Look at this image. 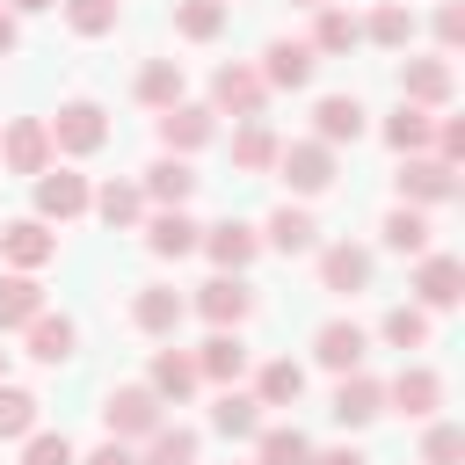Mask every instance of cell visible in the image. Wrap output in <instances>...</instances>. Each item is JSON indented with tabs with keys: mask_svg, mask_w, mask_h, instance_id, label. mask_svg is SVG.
I'll return each mask as SVG.
<instances>
[{
	"mask_svg": "<svg viewBox=\"0 0 465 465\" xmlns=\"http://www.w3.org/2000/svg\"><path fill=\"white\" fill-rule=\"evenodd\" d=\"M167 421V400L138 378V385H109V400H102V429L116 436V443H145L153 429Z\"/></svg>",
	"mask_w": 465,
	"mask_h": 465,
	"instance_id": "cell-2",
	"label": "cell"
},
{
	"mask_svg": "<svg viewBox=\"0 0 465 465\" xmlns=\"http://www.w3.org/2000/svg\"><path fill=\"white\" fill-rule=\"evenodd\" d=\"M211 429H218L225 443H254V429H262V400L240 392V385H225L218 407H211Z\"/></svg>",
	"mask_w": 465,
	"mask_h": 465,
	"instance_id": "cell-30",
	"label": "cell"
},
{
	"mask_svg": "<svg viewBox=\"0 0 465 465\" xmlns=\"http://www.w3.org/2000/svg\"><path fill=\"white\" fill-rule=\"evenodd\" d=\"M312 65H320V58H312V44L276 36V44L262 51V65H254V73L269 80V94H276V87H283V94H298V87H312Z\"/></svg>",
	"mask_w": 465,
	"mask_h": 465,
	"instance_id": "cell-18",
	"label": "cell"
},
{
	"mask_svg": "<svg viewBox=\"0 0 465 465\" xmlns=\"http://www.w3.org/2000/svg\"><path fill=\"white\" fill-rule=\"evenodd\" d=\"M36 414H44V400H36L29 385H7V378H0V443H22V436L36 429Z\"/></svg>",
	"mask_w": 465,
	"mask_h": 465,
	"instance_id": "cell-40",
	"label": "cell"
},
{
	"mask_svg": "<svg viewBox=\"0 0 465 465\" xmlns=\"http://www.w3.org/2000/svg\"><path fill=\"white\" fill-rule=\"evenodd\" d=\"M305 465H371V458H363L356 443H327V450H312Z\"/></svg>",
	"mask_w": 465,
	"mask_h": 465,
	"instance_id": "cell-47",
	"label": "cell"
},
{
	"mask_svg": "<svg viewBox=\"0 0 465 465\" xmlns=\"http://www.w3.org/2000/svg\"><path fill=\"white\" fill-rule=\"evenodd\" d=\"M138 189H145V203H153V211H174V203H189V196H196V167H189L182 153H160V160L138 174Z\"/></svg>",
	"mask_w": 465,
	"mask_h": 465,
	"instance_id": "cell-23",
	"label": "cell"
},
{
	"mask_svg": "<svg viewBox=\"0 0 465 465\" xmlns=\"http://www.w3.org/2000/svg\"><path fill=\"white\" fill-rule=\"evenodd\" d=\"M138 465H196V429H174V421H160V429L138 443Z\"/></svg>",
	"mask_w": 465,
	"mask_h": 465,
	"instance_id": "cell-39",
	"label": "cell"
},
{
	"mask_svg": "<svg viewBox=\"0 0 465 465\" xmlns=\"http://www.w3.org/2000/svg\"><path fill=\"white\" fill-rule=\"evenodd\" d=\"M87 211H94V218H102L109 232H131V225L145 218V189H138V182H116V174H109V182L94 189V203H87Z\"/></svg>",
	"mask_w": 465,
	"mask_h": 465,
	"instance_id": "cell-29",
	"label": "cell"
},
{
	"mask_svg": "<svg viewBox=\"0 0 465 465\" xmlns=\"http://www.w3.org/2000/svg\"><path fill=\"white\" fill-rule=\"evenodd\" d=\"M378 334H385L392 349H421V341H429V312H421V305H392V312L378 320Z\"/></svg>",
	"mask_w": 465,
	"mask_h": 465,
	"instance_id": "cell-42",
	"label": "cell"
},
{
	"mask_svg": "<svg viewBox=\"0 0 465 465\" xmlns=\"http://www.w3.org/2000/svg\"><path fill=\"white\" fill-rule=\"evenodd\" d=\"M73 458H80V450H73L58 429H29V436H22V465H73Z\"/></svg>",
	"mask_w": 465,
	"mask_h": 465,
	"instance_id": "cell-44",
	"label": "cell"
},
{
	"mask_svg": "<svg viewBox=\"0 0 465 465\" xmlns=\"http://www.w3.org/2000/svg\"><path fill=\"white\" fill-rule=\"evenodd\" d=\"M58 7H65V29L73 36H109L116 15H124V0H58Z\"/></svg>",
	"mask_w": 465,
	"mask_h": 465,
	"instance_id": "cell-41",
	"label": "cell"
},
{
	"mask_svg": "<svg viewBox=\"0 0 465 465\" xmlns=\"http://www.w3.org/2000/svg\"><path fill=\"white\" fill-rule=\"evenodd\" d=\"M378 240H385L392 254H429V218H421L414 203H392L385 225H378Z\"/></svg>",
	"mask_w": 465,
	"mask_h": 465,
	"instance_id": "cell-37",
	"label": "cell"
},
{
	"mask_svg": "<svg viewBox=\"0 0 465 465\" xmlns=\"http://www.w3.org/2000/svg\"><path fill=\"white\" fill-rule=\"evenodd\" d=\"M131 94H138L153 116H160L167 102H182V58H145V65H138V80H131Z\"/></svg>",
	"mask_w": 465,
	"mask_h": 465,
	"instance_id": "cell-33",
	"label": "cell"
},
{
	"mask_svg": "<svg viewBox=\"0 0 465 465\" xmlns=\"http://www.w3.org/2000/svg\"><path fill=\"white\" fill-rule=\"evenodd\" d=\"M189 320V298L174 291V283H138V298H131V327L138 334H153V341H174V327Z\"/></svg>",
	"mask_w": 465,
	"mask_h": 465,
	"instance_id": "cell-13",
	"label": "cell"
},
{
	"mask_svg": "<svg viewBox=\"0 0 465 465\" xmlns=\"http://www.w3.org/2000/svg\"><path fill=\"white\" fill-rule=\"evenodd\" d=\"M211 138H218V109H211V102H189V94H182V102L160 109V153H182V160H189V153H203Z\"/></svg>",
	"mask_w": 465,
	"mask_h": 465,
	"instance_id": "cell-5",
	"label": "cell"
},
{
	"mask_svg": "<svg viewBox=\"0 0 465 465\" xmlns=\"http://www.w3.org/2000/svg\"><path fill=\"white\" fill-rule=\"evenodd\" d=\"M465 458V429L458 421H429L421 429V465H458Z\"/></svg>",
	"mask_w": 465,
	"mask_h": 465,
	"instance_id": "cell-43",
	"label": "cell"
},
{
	"mask_svg": "<svg viewBox=\"0 0 465 465\" xmlns=\"http://www.w3.org/2000/svg\"><path fill=\"white\" fill-rule=\"evenodd\" d=\"M87 203H94L87 174H73V167H58V160L36 174V218H44V225H73V218H87Z\"/></svg>",
	"mask_w": 465,
	"mask_h": 465,
	"instance_id": "cell-6",
	"label": "cell"
},
{
	"mask_svg": "<svg viewBox=\"0 0 465 465\" xmlns=\"http://www.w3.org/2000/svg\"><path fill=\"white\" fill-rule=\"evenodd\" d=\"M22 349H29L36 363H51V371H58V363H73V349H80V327H73L65 312H51V305H44V312L22 327Z\"/></svg>",
	"mask_w": 465,
	"mask_h": 465,
	"instance_id": "cell-24",
	"label": "cell"
},
{
	"mask_svg": "<svg viewBox=\"0 0 465 465\" xmlns=\"http://www.w3.org/2000/svg\"><path fill=\"white\" fill-rule=\"evenodd\" d=\"M305 458H312V436L305 429H291V421H276V429L262 421L254 429V465H305Z\"/></svg>",
	"mask_w": 465,
	"mask_h": 465,
	"instance_id": "cell-34",
	"label": "cell"
},
{
	"mask_svg": "<svg viewBox=\"0 0 465 465\" xmlns=\"http://www.w3.org/2000/svg\"><path fill=\"white\" fill-rule=\"evenodd\" d=\"M436 44H443V51H458V44H465V7H458V0H443V7H436Z\"/></svg>",
	"mask_w": 465,
	"mask_h": 465,
	"instance_id": "cell-45",
	"label": "cell"
},
{
	"mask_svg": "<svg viewBox=\"0 0 465 465\" xmlns=\"http://www.w3.org/2000/svg\"><path fill=\"white\" fill-rule=\"evenodd\" d=\"M450 94H458L450 58H407V65H400V102H414V109H450Z\"/></svg>",
	"mask_w": 465,
	"mask_h": 465,
	"instance_id": "cell-14",
	"label": "cell"
},
{
	"mask_svg": "<svg viewBox=\"0 0 465 465\" xmlns=\"http://www.w3.org/2000/svg\"><path fill=\"white\" fill-rule=\"evenodd\" d=\"M15 44H22V15H15V7H7V0H0V58H7V51H15Z\"/></svg>",
	"mask_w": 465,
	"mask_h": 465,
	"instance_id": "cell-48",
	"label": "cell"
},
{
	"mask_svg": "<svg viewBox=\"0 0 465 465\" xmlns=\"http://www.w3.org/2000/svg\"><path fill=\"white\" fill-rule=\"evenodd\" d=\"M385 407H392V414H407V421H429V414L443 407V378H436L429 363H407V371L385 385Z\"/></svg>",
	"mask_w": 465,
	"mask_h": 465,
	"instance_id": "cell-22",
	"label": "cell"
},
{
	"mask_svg": "<svg viewBox=\"0 0 465 465\" xmlns=\"http://www.w3.org/2000/svg\"><path fill=\"white\" fill-rule=\"evenodd\" d=\"M196 247L211 254V269L247 276V269H254V254H262V225H247V218H218V225H203V240H196Z\"/></svg>",
	"mask_w": 465,
	"mask_h": 465,
	"instance_id": "cell-8",
	"label": "cell"
},
{
	"mask_svg": "<svg viewBox=\"0 0 465 465\" xmlns=\"http://www.w3.org/2000/svg\"><path fill=\"white\" fill-rule=\"evenodd\" d=\"M174 36L218 44V36H225V0H174Z\"/></svg>",
	"mask_w": 465,
	"mask_h": 465,
	"instance_id": "cell-38",
	"label": "cell"
},
{
	"mask_svg": "<svg viewBox=\"0 0 465 465\" xmlns=\"http://www.w3.org/2000/svg\"><path fill=\"white\" fill-rule=\"evenodd\" d=\"M327 414H334L341 429H371V421L385 414V385H378L371 371H341V385H334Z\"/></svg>",
	"mask_w": 465,
	"mask_h": 465,
	"instance_id": "cell-16",
	"label": "cell"
},
{
	"mask_svg": "<svg viewBox=\"0 0 465 465\" xmlns=\"http://www.w3.org/2000/svg\"><path fill=\"white\" fill-rule=\"evenodd\" d=\"M363 116H371V109H363V102H356V94H320V102H312V138H320V145H334V153H341V145H356V138H363V131H371V124H363Z\"/></svg>",
	"mask_w": 465,
	"mask_h": 465,
	"instance_id": "cell-19",
	"label": "cell"
},
{
	"mask_svg": "<svg viewBox=\"0 0 465 465\" xmlns=\"http://www.w3.org/2000/svg\"><path fill=\"white\" fill-rule=\"evenodd\" d=\"M44 131H51V153L87 160V153H102V145H109V109H102L94 94H73V102H58V109L44 116Z\"/></svg>",
	"mask_w": 465,
	"mask_h": 465,
	"instance_id": "cell-1",
	"label": "cell"
},
{
	"mask_svg": "<svg viewBox=\"0 0 465 465\" xmlns=\"http://www.w3.org/2000/svg\"><path fill=\"white\" fill-rule=\"evenodd\" d=\"M378 131H385V145H392V153H429L436 109H414V102H400V109H392V116H385Z\"/></svg>",
	"mask_w": 465,
	"mask_h": 465,
	"instance_id": "cell-36",
	"label": "cell"
},
{
	"mask_svg": "<svg viewBox=\"0 0 465 465\" xmlns=\"http://www.w3.org/2000/svg\"><path fill=\"white\" fill-rule=\"evenodd\" d=\"M58 153H51V131H44V116H15V124H0V167L7 174H44Z\"/></svg>",
	"mask_w": 465,
	"mask_h": 465,
	"instance_id": "cell-10",
	"label": "cell"
},
{
	"mask_svg": "<svg viewBox=\"0 0 465 465\" xmlns=\"http://www.w3.org/2000/svg\"><path fill=\"white\" fill-rule=\"evenodd\" d=\"M15 15H44V7H58V0H7Z\"/></svg>",
	"mask_w": 465,
	"mask_h": 465,
	"instance_id": "cell-49",
	"label": "cell"
},
{
	"mask_svg": "<svg viewBox=\"0 0 465 465\" xmlns=\"http://www.w3.org/2000/svg\"><path fill=\"white\" fill-rule=\"evenodd\" d=\"M189 312L203 320V327H247V312H254V291H247V276H211L196 298H189Z\"/></svg>",
	"mask_w": 465,
	"mask_h": 465,
	"instance_id": "cell-12",
	"label": "cell"
},
{
	"mask_svg": "<svg viewBox=\"0 0 465 465\" xmlns=\"http://www.w3.org/2000/svg\"><path fill=\"white\" fill-rule=\"evenodd\" d=\"M51 254H58V232H51V225H44L36 211H29V218H7V225H0V262H7V269H44Z\"/></svg>",
	"mask_w": 465,
	"mask_h": 465,
	"instance_id": "cell-17",
	"label": "cell"
},
{
	"mask_svg": "<svg viewBox=\"0 0 465 465\" xmlns=\"http://www.w3.org/2000/svg\"><path fill=\"white\" fill-rule=\"evenodd\" d=\"M276 153H283V138H276L262 116H247V124L232 131V167H240V174H269V167H276Z\"/></svg>",
	"mask_w": 465,
	"mask_h": 465,
	"instance_id": "cell-31",
	"label": "cell"
},
{
	"mask_svg": "<svg viewBox=\"0 0 465 465\" xmlns=\"http://www.w3.org/2000/svg\"><path fill=\"white\" fill-rule=\"evenodd\" d=\"M465 298V262L458 254H414V305L421 312H450Z\"/></svg>",
	"mask_w": 465,
	"mask_h": 465,
	"instance_id": "cell-11",
	"label": "cell"
},
{
	"mask_svg": "<svg viewBox=\"0 0 465 465\" xmlns=\"http://www.w3.org/2000/svg\"><path fill=\"white\" fill-rule=\"evenodd\" d=\"M189 356H196V378H203V385H240V378H247V341H240V327H211V341L189 349Z\"/></svg>",
	"mask_w": 465,
	"mask_h": 465,
	"instance_id": "cell-21",
	"label": "cell"
},
{
	"mask_svg": "<svg viewBox=\"0 0 465 465\" xmlns=\"http://www.w3.org/2000/svg\"><path fill=\"white\" fill-rule=\"evenodd\" d=\"M211 109L247 124V116H262V109H269V80H262L254 65H232V58H225V65L211 73Z\"/></svg>",
	"mask_w": 465,
	"mask_h": 465,
	"instance_id": "cell-7",
	"label": "cell"
},
{
	"mask_svg": "<svg viewBox=\"0 0 465 465\" xmlns=\"http://www.w3.org/2000/svg\"><path fill=\"white\" fill-rule=\"evenodd\" d=\"M407 36H414V7L378 0V7L363 15V44H378V51H407Z\"/></svg>",
	"mask_w": 465,
	"mask_h": 465,
	"instance_id": "cell-35",
	"label": "cell"
},
{
	"mask_svg": "<svg viewBox=\"0 0 465 465\" xmlns=\"http://www.w3.org/2000/svg\"><path fill=\"white\" fill-rule=\"evenodd\" d=\"M36 312H44V283H36V269H7V276H0V334H22Z\"/></svg>",
	"mask_w": 465,
	"mask_h": 465,
	"instance_id": "cell-28",
	"label": "cell"
},
{
	"mask_svg": "<svg viewBox=\"0 0 465 465\" xmlns=\"http://www.w3.org/2000/svg\"><path fill=\"white\" fill-rule=\"evenodd\" d=\"M0 378H7V349H0Z\"/></svg>",
	"mask_w": 465,
	"mask_h": 465,
	"instance_id": "cell-50",
	"label": "cell"
},
{
	"mask_svg": "<svg viewBox=\"0 0 465 465\" xmlns=\"http://www.w3.org/2000/svg\"><path fill=\"white\" fill-rule=\"evenodd\" d=\"M305 44H312V58H349V51L363 44V22H356L349 7H334V0H320V7H312V36H305Z\"/></svg>",
	"mask_w": 465,
	"mask_h": 465,
	"instance_id": "cell-25",
	"label": "cell"
},
{
	"mask_svg": "<svg viewBox=\"0 0 465 465\" xmlns=\"http://www.w3.org/2000/svg\"><path fill=\"white\" fill-rule=\"evenodd\" d=\"M291 7H320V0H291Z\"/></svg>",
	"mask_w": 465,
	"mask_h": 465,
	"instance_id": "cell-51",
	"label": "cell"
},
{
	"mask_svg": "<svg viewBox=\"0 0 465 465\" xmlns=\"http://www.w3.org/2000/svg\"><path fill=\"white\" fill-rule=\"evenodd\" d=\"M320 254V291H334V298H356V291H371V247H356V240H320L312 247Z\"/></svg>",
	"mask_w": 465,
	"mask_h": 465,
	"instance_id": "cell-9",
	"label": "cell"
},
{
	"mask_svg": "<svg viewBox=\"0 0 465 465\" xmlns=\"http://www.w3.org/2000/svg\"><path fill=\"white\" fill-rule=\"evenodd\" d=\"M145 385H153V392H160L167 407H182V400H189V392H196L203 378H196V356L167 341V349H153V371H145Z\"/></svg>",
	"mask_w": 465,
	"mask_h": 465,
	"instance_id": "cell-27",
	"label": "cell"
},
{
	"mask_svg": "<svg viewBox=\"0 0 465 465\" xmlns=\"http://www.w3.org/2000/svg\"><path fill=\"white\" fill-rule=\"evenodd\" d=\"M73 465H138V443H116V436H109V443H94V450L73 458Z\"/></svg>",
	"mask_w": 465,
	"mask_h": 465,
	"instance_id": "cell-46",
	"label": "cell"
},
{
	"mask_svg": "<svg viewBox=\"0 0 465 465\" xmlns=\"http://www.w3.org/2000/svg\"><path fill=\"white\" fill-rule=\"evenodd\" d=\"M392 182H400V203H414V211L458 196V167L436 160V153H400V174H392Z\"/></svg>",
	"mask_w": 465,
	"mask_h": 465,
	"instance_id": "cell-4",
	"label": "cell"
},
{
	"mask_svg": "<svg viewBox=\"0 0 465 465\" xmlns=\"http://www.w3.org/2000/svg\"><path fill=\"white\" fill-rule=\"evenodd\" d=\"M363 356H371V334L356 327V320H320V334H312V363L320 371H363Z\"/></svg>",
	"mask_w": 465,
	"mask_h": 465,
	"instance_id": "cell-15",
	"label": "cell"
},
{
	"mask_svg": "<svg viewBox=\"0 0 465 465\" xmlns=\"http://www.w3.org/2000/svg\"><path fill=\"white\" fill-rule=\"evenodd\" d=\"M262 247H276V254H312V247H320V218H312L305 203H276L269 225H262Z\"/></svg>",
	"mask_w": 465,
	"mask_h": 465,
	"instance_id": "cell-26",
	"label": "cell"
},
{
	"mask_svg": "<svg viewBox=\"0 0 465 465\" xmlns=\"http://www.w3.org/2000/svg\"><path fill=\"white\" fill-rule=\"evenodd\" d=\"M269 174H283V189H291V196H327V189H334V174H341V160H334V145L298 138V145H283V153H276V167H269Z\"/></svg>",
	"mask_w": 465,
	"mask_h": 465,
	"instance_id": "cell-3",
	"label": "cell"
},
{
	"mask_svg": "<svg viewBox=\"0 0 465 465\" xmlns=\"http://www.w3.org/2000/svg\"><path fill=\"white\" fill-rule=\"evenodd\" d=\"M254 400H262V407H298V400H305V363L269 356V363L254 371Z\"/></svg>",
	"mask_w": 465,
	"mask_h": 465,
	"instance_id": "cell-32",
	"label": "cell"
},
{
	"mask_svg": "<svg viewBox=\"0 0 465 465\" xmlns=\"http://www.w3.org/2000/svg\"><path fill=\"white\" fill-rule=\"evenodd\" d=\"M138 225H145V254H160V262H182V254H196V240H203V225L189 218V203L153 211V218H138Z\"/></svg>",
	"mask_w": 465,
	"mask_h": 465,
	"instance_id": "cell-20",
	"label": "cell"
}]
</instances>
